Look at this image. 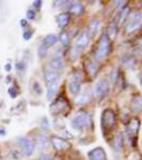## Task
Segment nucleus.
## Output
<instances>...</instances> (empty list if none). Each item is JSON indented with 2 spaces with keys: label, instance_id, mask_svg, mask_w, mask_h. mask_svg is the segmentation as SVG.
<instances>
[{
  "label": "nucleus",
  "instance_id": "nucleus-1",
  "mask_svg": "<svg viewBox=\"0 0 142 160\" xmlns=\"http://www.w3.org/2000/svg\"><path fill=\"white\" fill-rule=\"evenodd\" d=\"M72 127L76 130H82V129H90L92 126V115L88 114L84 111H79L76 113V115L72 118L71 121Z\"/></svg>",
  "mask_w": 142,
  "mask_h": 160
},
{
  "label": "nucleus",
  "instance_id": "nucleus-2",
  "mask_svg": "<svg viewBox=\"0 0 142 160\" xmlns=\"http://www.w3.org/2000/svg\"><path fill=\"white\" fill-rule=\"evenodd\" d=\"M110 50H111V45H110V38L108 34H103L102 38H100L99 44L97 46L96 50H95V59L99 62H103L105 61L106 59L108 58L110 53Z\"/></svg>",
  "mask_w": 142,
  "mask_h": 160
},
{
  "label": "nucleus",
  "instance_id": "nucleus-3",
  "mask_svg": "<svg viewBox=\"0 0 142 160\" xmlns=\"http://www.w3.org/2000/svg\"><path fill=\"white\" fill-rule=\"evenodd\" d=\"M117 125V117L111 109H106L102 114V128L106 133L112 130Z\"/></svg>",
  "mask_w": 142,
  "mask_h": 160
},
{
  "label": "nucleus",
  "instance_id": "nucleus-4",
  "mask_svg": "<svg viewBox=\"0 0 142 160\" xmlns=\"http://www.w3.org/2000/svg\"><path fill=\"white\" fill-rule=\"evenodd\" d=\"M142 24V16L139 12H134L128 16L127 24H126V31L127 33H133L140 30Z\"/></svg>",
  "mask_w": 142,
  "mask_h": 160
},
{
  "label": "nucleus",
  "instance_id": "nucleus-5",
  "mask_svg": "<svg viewBox=\"0 0 142 160\" xmlns=\"http://www.w3.org/2000/svg\"><path fill=\"white\" fill-rule=\"evenodd\" d=\"M109 93V82L106 79H102L94 88V96L96 99H103L104 97L107 96Z\"/></svg>",
  "mask_w": 142,
  "mask_h": 160
},
{
  "label": "nucleus",
  "instance_id": "nucleus-6",
  "mask_svg": "<svg viewBox=\"0 0 142 160\" xmlns=\"http://www.w3.org/2000/svg\"><path fill=\"white\" fill-rule=\"evenodd\" d=\"M69 108V105L68 104L65 99L63 98H59L57 99L53 104L50 105V112L53 115H58L61 113H64L66 110Z\"/></svg>",
  "mask_w": 142,
  "mask_h": 160
},
{
  "label": "nucleus",
  "instance_id": "nucleus-7",
  "mask_svg": "<svg viewBox=\"0 0 142 160\" xmlns=\"http://www.w3.org/2000/svg\"><path fill=\"white\" fill-rule=\"evenodd\" d=\"M50 142L53 148L58 152H66L72 148L71 143L68 142V140H64L63 138H60V137H53Z\"/></svg>",
  "mask_w": 142,
  "mask_h": 160
},
{
  "label": "nucleus",
  "instance_id": "nucleus-8",
  "mask_svg": "<svg viewBox=\"0 0 142 160\" xmlns=\"http://www.w3.org/2000/svg\"><path fill=\"white\" fill-rule=\"evenodd\" d=\"M139 128H140V121L139 118H134L130 120V122L128 123L127 127H126V132H127V136L129 137L130 139H133L134 137L138 136L139 132Z\"/></svg>",
  "mask_w": 142,
  "mask_h": 160
},
{
  "label": "nucleus",
  "instance_id": "nucleus-9",
  "mask_svg": "<svg viewBox=\"0 0 142 160\" xmlns=\"http://www.w3.org/2000/svg\"><path fill=\"white\" fill-rule=\"evenodd\" d=\"M18 144L20 148L23 149V152L25 153L26 156H31L34 152V144L33 142L29 140L27 138H19L18 139Z\"/></svg>",
  "mask_w": 142,
  "mask_h": 160
},
{
  "label": "nucleus",
  "instance_id": "nucleus-10",
  "mask_svg": "<svg viewBox=\"0 0 142 160\" xmlns=\"http://www.w3.org/2000/svg\"><path fill=\"white\" fill-rule=\"evenodd\" d=\"M88 157H89V160H107V155L103 148H93L88 153Z\"/></svg>",
  "mask_w": 142,
  "mask_h": 160
},
{
  "label": "nucleus",
  "instance_id": "nucleus-11",
  "mask_svg": "<svg viewBox=\"0 0 142 160\" xmlns=\"http://www.w3.org/2000/svg\"><path fill=\"white\" fill-rule=\"evenodd\" d=\"M80 89H81L80 76H79V75H75V76H73V79L71 80V82H69V84H68V90L73 95H77L80 92Z\"/></svg>",
  "mask_w": 142,
  "mask_h": 160
},
{
  "label": "nucleus",
  "instance_id": "nucleus-12",
  "mask_svg": "<svg viewBox=\"0 0 142 160\" xmlns=\"http://www.w3.org/2000/svg\"><path fill=\"white\" fill-rule=\"evenodd\" d=\"M60 78V74H58L55 71H47L44 74V79H45V82L47 83V86L48 84L51 86V84L58 83Z\"/></svg>",
  "mask_w": 142,
  "mask_h": 160
},
{
  "label": "nucleus",
  "instance_id": "nucleus-13",
  "mask_svg": "<svg viewBox=\"0 0 142 160\" xmlns=\"http://www.w3.org/2000/svg\"><path fill=\"white\" fill-rule=\"evenodd\" d=\"M90 42V37L87 32L80 33V35L78 37L76 41V49L77 50H84V48L88 46V44Z\"/></svg>",
  "mask_w": 142,
  "mask_h": 160
},
{
  "label": "nucleus",
  "instance_id": "nucleus-14",
  "mask_svg": "<svg viewBox=\"0 0 142 160\" xmlns=\"http://www.w3.org/2000/svg\"><path fill=\"white\" fill-rule=\"evenodd\" d=\"M35 141H37V146L40 149H42V151H45V149H47L49 148L50 142L46 136L38 135V136H37V138H35Z\"/></svg>",
  "mask_w": 142,
  "mask_h": 160
},
{
  "label": "nucleus",
  "instance_id": "nucleus-15",
  "mask_svg": "<svg viewBox=\"0 0 142 160\" xmlns=\"http://www.w3.org/2000/svg\"><path fill=\"white\" fill-rule=\"evenodd\" d=\"M71 20V14L69 13H61L57 16V22L60 28H65Z\"/></svg>",
  "mask_w": 142,
  "mask_h": 160
},
{
  "label": "nucleus",
  "instance_id": "nucleus-16",
  "mask_svg": "<svg viewBox=\"0 0 142 160\" xmlns=\"http://www.w3.org/2000/svg\"><path fill=\"white\" fill-rule=\"evenodd\" d=\"M99 29H100V22L99 20H97V19L92 20L89 25V33H88V34H89L90 38L95 37V35L99 33Z\"/></svg>",
  "mask_w": 142,
  "mask_h": 160
},
{
  "label": "nucleus",
  "instance_id": "nucleus-17",
  "mask_svg": "<svg viewBox=\"0 0 142 160\" xmlns=\"http://www.w3.org/2000/svg\"><path fill=\"white\" fill-rule=\"evenodd\" d=\"M57 41H58V38H57L55 34H48L44 38L42 46L47 49V48L53 47V46L57 43Z\"/></svg>",
  "mask_w": 142,
  "mask_h": 160
},
{
  "label": "nucleus",
  "instance_id": "nucleus-18",
  "mask_svg": "<svg viewBox=\"0 0 142 160\" xmlns=\"http://www.w3.org/2000/svg\"><path fill=\"white\" fill-rule=\"evenodd\" d=\"M84 7L80 3H71V7H69V13L71 14H74L76 16H80V15L84 14Z\"/></svg>",
  "mask_w": 142,
  "mask_h": 160
},
{
  "label": "nucleus",
  "instance_id": "nucleus-19",
  "mask_svg": "<svg viewBox=\"0 0 142 160\" xmlns=\"http://www.w3.org/2000/svg\"><path fill=\"white\" fill-rule=\"evenodd\" d=\"M49 65L51 68L55 69V72L64 68V63H63V60L61 59V57H56V58H53V60L50 61Z\"/></svg>",
  "mask_w": 142,
  "mask_h": 160
},
{
  "label": "nucleus",
  "instance_id": "nucleus-20",
  "mask_svg": "<svg viewBox=\"0 0 142 160\" xmlns=\"http://www.w3.org/2000/svg\"><path fill=\"white\" fill-rule=\"evenodd\" d=\"M58 89H59V84L55 83V84H51V86L48 87L47 93H46V96H47L48 100H53L56 97L57 93H58Z\"/></svg>",
  "mask_w": 142,
  "mask_h": 160
},
{
  "label": "nucleus",
  "instance_id": "nucleus-21",
  "mask_svg": "<svg viewBox=\"0 0 142 160\" xmlns=\"http://www.w3.org/2000/svg\"><path fill=\"white\" fill-rule=\"evenodd\" d=\"M86 69L88 72V74L91 75L92 77H96L97 72H99V68L93 63L92 61H87L86 62Z\"/></svg>",
  "mask_w": 142,
  "mask_h": 160
},
{
  "label": "nucleus",
  "instance_id": "nucleus-22",
  "mask_svg": "<svg viewBox=\"0 0 142 160\" xmlns=\"http://www.w3.org/2000/svg\"><path fill=\"white\" fill-rule=\"evenodd\" d=\"M123 144H124V140H123V136L121 133L115 137V141H114V148H115V151L117 152H120L121 149L123 148Z\"/></svg>",
  "mask_w": 142,
  "mask_h": 160
},
{
  "label": "nucleus",
  "instance_id": "nucleus-23",
  "mask_svg": "<svg viewBox=\"0 0 142 160\" xmlns=\"http://www.w3.org/2000/svg\"><path fill=\"white\" fill-rule=\"evenodd\" d=\"M59 40H60L61 44L63 46H65V47H68L69 45V37L68 34V32H65V31H63V32H61L60 34V38H59Z\"/></svg>",
  "mask_w": 142,
  "mask_h": 160
},
{
  "label": "nucleus",
  "instance_id": "nucleus-24",
  "mask_svg": "<svg viewBox=\"0 0 142 160\" xmlns=\"http://www.w3.org/2000/svg\"><path fill=\"white\" fill-rule=\"evenodd\" d=\"M142 109V102H141V98L140 97H137L133 100V110L135 112H140Z\"/></svg>",
  "mask_w": 142,
  "mask_h": 160
},
{
  "label": "nucleus",
  "instance_id": "nucleus-25",
  "mask_svg": "<svg viewBox=\"0 0 142 160\" xmlns=\"http://www.w3.org/2000/svg\"><path fill=\"white\" fill-rule=\"evenodd\" d=\"M90 99H91V97H90L89 95H81V96H79L78 98L76 99V104L79 106H84L88 104V102H90Z\"/></svg>",
  "mask_w": 142,
  "mask_h": 160
},
{
  "label": "nucleus",
  "instance_id": "nucleus-26",
  "mask_svg": "<svg viewBox=\"0 0 142 160\" xmlns=\"http://www.w3.org/2000/svg\"><path fill=\"white\" fill-rule=\"evenodd\" d=\"M136 61L133 57H127L123 60V66L124 68H133L135 65Z\"/></svg>",
  "mask_w": 142,
  "mask_h": 160
},
{
  "label": "nucleus",
  "instance_id": "nucleus-27",
  "mask_svg": "<svg viewBox=\"0 0 142 160\" xmlns=\"http://www.w3.org/2000/svg\"><path fill=\"white\" fill-rule=\"evenodd\" d=\"M41 127H42L43 129H45V130L49 129L50 125H49V121H48L47 118H44L42 120V125H41Z\"/></svg>",
  "mask_w": 142,
  "mask_h": 160
},
{
  "label": "nucleus",
  "instance_id": "nucleus-28",
  "mask_svg": "<svg viewBox=\"0 0 142 160\" xmlns=\"http://www.w3.org/2000/svg\"><path fill=\"white\" fill-rule=\"evenodd\" d=\"M38 57H40V58H44V57H46L47 49H46L45 47H43V46H40V47H38Z\"/></svg>",
  "mask_w": 142,
  "mask_h": 160
},
{
  "label": "nucleus",
  "instance_id": "nucleus-29",
  "mask_svg": "<svg viewBox=\"0 0 142 160\" xmlns=\"http://www.w3.org/2000/svg\"><path fill=\"white\" fill-rule=\"evenodd\" d=\"M15 68H16V69L18 72H24L25 69H26V63H25V62H23V61L17 62L16 66H15Z\"/></svg>",
  "mask_w": 142,
  "mask_h": 160
},
{
  "label": "nucleus",
  "instance_id": "nucleus-30",
  "mask_svg": "<svg viewBox=\"0 0 142 160\" xmlns=\"http://www.w3.org/2000/svg\"><path fill=\"white\" fill-rule=\"evenodd\" d=\"M9 95H10V97L11 98H15V97L17 96V91H16V89H15L14 87H11V88H9Z\"/></svg>",
  "mask_w": 142,
  "mask_h": 160
},
{
  "label": "nucleus",
  "instance_id": "nucleus-31",
  "mask_svg": "<svg viewBox=\"0 0 142 160\" xmlns=\"http://www.w3.org/2000/svg\"><path fill=\"white\" fill-rule=\"evenodd\" d=\"M33 90H34L37 94H42V88H41L40 84L37 83V82L33 84Z\"/></svg>",
  "mask_w": 142,
  "mask_h": 160
},
{
  "label": "nucleus",
  "instance_id": "nucleus-32",
  "mask_svg": "<svg viewBox=\"0 0 142 160\" xmlns=\"http://www.w3.org/2000/svg\"><path fill=\"white\" fill-rule=\"evenodd\" d=\"M63 137H64V140H68V139H73L74 138V136L72 135L69 131H68V130H63Z\"/></svg>",
  "mask_w": 142,
  "mask_h": 160
},
{
  "label": "nucleus",
  "instance_id": "nucleus-33",
  "mask_svg": "<svg viewBox=\"0 0 142 160\" xmlns=\"http://www.w3.org/2000/svg\"><path fill=\"white\" fill-rule=\"evenodd\" d=\"M32 34H33L32 31H26V32H24V34H23V37H24L26 41H28L32 38Z\"/></svg>",
  "mask_w": 142,
  "mask_h": 160
},
{
  "label": "nucleus",
  "instance_id": "nucleus-34",
  "mask_svg": "<svg viewBox=\"0 0 142 160\" xmlns=\"http://www.w3.org/2000/svg\"><path fill=\"white\" fill-rule=\"evenodd\" d=\"M27 17L29 19H34L35 18V13H34V11L28 10V11H27Z\"/></svg>",
  "mask_w": 142,
  "mask_h": 160
},
{
  "label": "nucleus",
  "instance_id": "nucleus-35",
  "mask_svg": "<svg viewBox=\"0 0 142 160\" xmlns=\"http://www.w3.org/2000/svg\"><path fill=\"white\" fill-rule=\"evenodd\" d=\"M38 160H53L51 157L49 156V155H46V154H43V155H41L40 157H38Z\"/></svg>",
  "mask_w": 142,
  "mask_h": 160
},
{
  "label": "nucleus",
  "instance_id": "nucleus-36",
  "mask_svg": "<svg viewBox=\"0 0 142 160\" xmlns=\"http://www.w3.org/2000/svg\"><path fill=\"white\" fill-rule=\"evenodd\" d=\"M33 6H34L35 9H41V7H42V1H41V0L33 1Z\"/></svg>",
  "mask_w": 142,
  "mask_h": 160
},
{
  "label": "nucleus",
  "instance_id": "nucleus-37",
  "mask_svg": "<svg viewBox=\"0 0 142 160\" xmlns=\"http://www.w3.org/2000/svg\"><path fill=\"white\" fill-rule=\"evenodd\" d=\"M11 68H12V66H11V64H10V63H7L6 65H4V69H6L7 72H10V71H11Z\"/></svg>",
  "mask_w": 142,
  "mask_h": 160
},
{
  "label": "nucleus",
  "instance_id": "nucleus-38",
  "mask_svg": "<svg viewBox=\"0 0 142 160\" xmlns=\"http://www.w3.org/2000/svg\"><path fill=\"white\" fill-rule=\"evenodd\" d=\"M27 25H28V22H27V20H26V19L20 20V26H22V27H26Z\"/></svg>",
  "mask_w": 142,
  "mask_h": 160
},
{
  "label": "nucleus",
  "instance_id": "nucleus-39",
  "mask_svg": "<svg viewBox=\"0 0 142 160\" xmlns=\"http://www.w3.org/2000/svg\"><path fill=\"white\" fill-rule=\"evenodd\" d=\"M7 135V131L3 129H0V136H6Z\"/></svg>",
  "mask_w": 142,
  "mask_h": 160
}]
</instances>
